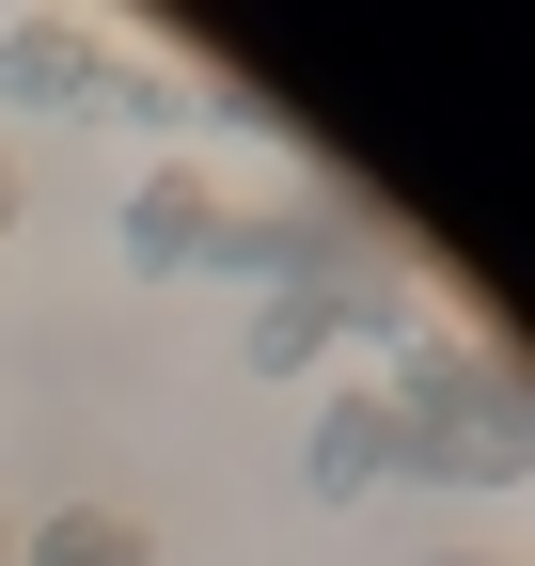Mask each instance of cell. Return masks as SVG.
<instances>
[{
    "label": "cell",
    "mask_w": 535,
    "mask_h": 566,
    "mask_svg": "<svg viewBox=\"0 0 535 566\" xmlns=\"http://www.w3.org/2000/svg\"><path fill=\"white\" fill-rule=\"evenodd\" d=\"M126 268H237V205H221V174H143L126 189Z\"/></svg>",
    "instance_id": "1"
},
{
    "label": "cell",
    "mask_w": 535,
    "mask_h": 566,
    "mask_svg": "<svg viewBox=\"0 0 535 566\" xmlns=\"http://www.w3.org/2000/svg\"><path fill=\"white\" fill-rule=\"evenodd\" d=\"M95 80H111V48L95 32H0V95H32V111H95Z\"/></svg>",
    "instance_id": "2"
},
{
    "label": "cell",
    "mask_w": 535,
    "mask_h": 566,
    "mask_svg": "<svg viewBox=\"0 0 535 566\" xmlns=\"http://www.w3.org/2000/svg\"><path fill=\"white\" fill-rule=\"evenodd\" d=\"M394 472V394H331L315 409V504H363Z\"/></svg>",
    "instance_id": "3"
},
{
    "label": "cell",
    "mask_w": 535,
    "mask_h": 566,
    "mask_svg": "<svg viewBox=\"0 0 535 566\" xmlns=\"http://www.w3.org/2000/svg\"><path fill=\"white\" fill-rule=\"evenodd\" d=\"M17 566H143V520H111V504H63Z\"/></svg>",
    "instance_id": "4"
},
{
    "label": "cell",
    "mask_w": 535,
    "mask_h": 566,
    "mask_svg": "<svg viewBox=\"0 0 535 566\" xmlns=\"http://www.w3.org/2000/svg\"><path fill=\"white\" fill-rule=\"evenodd\" d=\"M0 221H17V174H0Z\"/></svg>",
    "instance_id": "5"
},
{
    "label": "cell",
    "mask_w": 535,
    "mask_h": 566,
    "mask_svg": "<svg viewBox=\"0 0 535 566\" xmlns=\"http://www.w3.org/2000/svg\"><path fill=\"white\" fill-rule=\"evenodd\" d=\"M0 566H17V520H0Z\"/></svg>",
    "instance_id": "6"
},
{
    "label": "cell",
    "mask_w": 535,
    "mask_h": 566,
    "mask_svg": "<svg viewBox=\"0 0 535 566\" xmlns=\"http://www.w3.org/2000/svg\"><path fill=\"white\" fill-rule=\"evenodd\" d=\"M441 566H489V551H441Z\"/></svg>",
    "instance_id": "7"
}]
</instances>
